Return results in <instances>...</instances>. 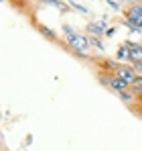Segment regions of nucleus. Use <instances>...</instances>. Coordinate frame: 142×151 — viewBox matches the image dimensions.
<instances>
[{
  "label": "nucleus",
  "mask_w": 142,
  "mask_h": 151,
  "mask_svg": "<svg viewBox=\"0 0 142 151\" xmlns=\"http://www.w3.org/2000/svg\"><path fill=\"white\" fill-rule=\"evenodd\" d=\"M67 4H69L73 10H77V12H81V14H87V8H85L83 4H77V2H73V0H67Z\"/></svg>",
  "instance_id": "obj_11"
},
{
  "label": "nucleus",
  "mask_w": 142,
  "mask_h": 151,
  "mask_svg": "<svg viewBox=\"0 0 142 151\" xmlns=\"http://www.w3.org/2000/svg\"><path fill=\"white\" fill-rule=\"evenodd\" d=\"M39 2H41V4H51V6H57V8H59V10H63V12L69 8L63 0H39Z\"/></svg>",
  "instance_id": "obj_9"
},
{
  "label": "nucleus",
  "mask_w": 142,
  "mask_h": 151,
  "mask_svg": "<svg viewBox=\"0 0 142 151\" xmlns=\"http://www.w3.org/2000/svg\"><path fill=\"white\" fill-rule=\"evenodd\" d=\"M126 45V49H128V61L134 65V63H138L142 61V43H136V41H126L124 43Z\"/></svg>",
  "instance_id": "obj_4"
},
{
  "label": "nucleus",
  "mask_w": 142,
  "mask_h": 151,
  "mask_svg": "<svg viewBox=\"0 0 142 151\" xmlns=\"http://www.w3.org/2000/svg\"><path fill=\"white\" fill-rule=\"evenodd\" d=\"M122 2H128V6H130V4H134V2H138V0H122Z\"/></svg>",
  "instance_id": "obj_17"
},
{
  "label": "nucleus",
  "mask_w": 142,
  "mask_h": 151,
  "mask_svg": "<svg viewBox=\"0 0 142 151\" xmlns=\"http://www.w3.org/2000/svg\"><path fill=\"white\" fill-rule=\"evenodd\" d=\"M63 35H65V43L71 47L75 55L87 57V49H89V37L75 31L71 25H63Z\"/></svg>",
  "instance_id": "obj_1"
},
{
  "label": "nucleus",
  "mask_w": 142,
  "mask_h": 151,
  "mask_svg": "<svg viewBox=\"0 0 142 151\" xmlns=\"http://www.w3.org/2000/svg\"><path fill=\"white\" fill-rule=\"evenodd\" d=\"M35 27H37V31H39L43 37H47L49 41H59V37H57V33H55L53 29H49V27L41 25V23H35Z\"/></svg>",
  "instance_id": "obj_6"
},
{
  "label": "nucleus",
  "mask_w": 142,
  "mask_h": 151,
  "mask_svg": "<svg viewBox=\"0 0 142 151\" xmlns=\"http://www.w3.org/2000/svg\"><path fill=\"white\" fill-rule=\"evenodd\" d=\"M138 102H140V104H142V96H140V98H138Z\"/></svg>",
  "instance_id": "obj_18"
},
{
  "label": "nucleus",
  "mask_w": 142,
  "mask_h": 151,
  "mask_svg": "<svg viewBox=\"0 0 142 151\" xmlns=\"http://www.w3.org/2000/svg\"><path fill=\"white\" fill-rule=\"evenodd\" d=\"M130 92H132L136 98H140V96H142V76H136V80L130 84Z\"/></svg>",
  "instance_id": "obj_7"
},
{
  "label": "nucleus",
  "mask_w": 142,
  "mask_h": 151,
  "mask_svg": "<svg viewBox=\"0 0 142 151\" xmlns=\"http://www.w3.org/2000/svg\"><path fill=\"white\" fill-rule=\"evenodd\" d=\"M122 12H124L122 25H126L132 33H142V0L126 6Z\"/></svg>",
  "instance_id": "obj_2"
},
{
  "label": "nucleus",
  "mask_w": 142,
  "mask_h": 151,
  "mask_svg": "<svg viewBox=\"0 0 142 151\" xmlns=\"http://www.w3.org/2000/svg\"><path fill=\"white\" fill-rule=\"evenodd\" d=\"M106 21H92V23H87L85 27V31H87V35L89 37H102V35H106Z\"/></svg>",
  "instance_id": "obj_5"
},
{
  "label": "nucleus",
  "mask_w": 142,
  "mask_h": 151,
  "mask_svg": "<svg viewBox=\"0 0 142 151\" xmlns=\"http://www.w3.org/2000/svg\"><path fill=\"white\" fill-rule=\"evenodd\" d=\"M12 4H14L16 8H24V6L31 4V0H12Z\"/></svg>",
  "instance_id": "obj_13"
},
{
  "label": "nucleus",
  "mask_w": 142,
  "mask_h": 151,
  "mask_svg": "<svg viewBox=\"0 0 142 151\" xmlns=\"http://www.w3.org/2000/svg\"><path fill=\"white\" fill-rule=\"evenodd\" d=\"M114 33H116V29H114V27H110V29H106V37H112Z\"/></svg>",
  "instance_id": "obj_16"
},
{
  "label": "nucleus",
  "mask_w": 142,
  "mask_h": 151,
  "mask_svg": "<svg viewBox=\"0 0 142 151\" xmlns=\"http://www.w3.org/2000/svg\"><path fill=\"white\" fill-rule=\"evenodd\" d=\"M114 76H118V78H122L124 82H128V84H132L134 80H136V70H134V65L132 63H120L118 68H116V72H114Z\"/></svg>",
  "instance_id": "obj_3"
},
{
  "label": "nucleus",
  "mask_w": 142,
  "mask_h": 151,
  "mask_svg": "<svg viewBox=\"0 0 142 151\" xmlns=\"http://www.w3.org/2000/svg\"><path fill=\"white\" fill-rule=\"evenodd\" d=\"M118 96H120V98H122L124 102H126V104H134V98H136V96H134V94H132L130 90L122 92V94H118ZM136 100H138V98H136Z\"/></svg>",
  "instance_id": "obj_10"
},
{
  "label": "nucleus",
  "mask_w": 142,
  "mask_h": 151,
  "mask_svg": "<svg viewBox=\"0 0 142 151\" xmlns=\"http://www.w3.org/2000/svg\"><path fill=\"white\" fill-rule=\"evenodd\" d=\"M106 2H108V6H110V8L120 10V2H118V0H106Z\"/></svg>",
  "instance_id": "obj_14"
},
{
  "label": "nucleus",
  "mask_w": 142,
  "mask_h": 151,
  "mask_svg": "<svg viewBox=\"0 0 142 151\" xmlns=\"http://www.w3.org/2000/svg\"><path fill=\"white\" fill-rule=\"evenodd\" d=\"M116 61L128 63V49H126V45H120L118 47V51H116Z\"/></svg>",
  "instance_id": "obj_8"
},
{
  "label": "nucleus",
  "mask_w": 142,
  "mask_h": 151,
  "mask_svg": "<svg viewBox=\"0 0 142 151\" xmlns=\"http://www.w3.org/2000/svg\"><path fill=\"white\" fill-rule=\"evenodd\" d=\"M87 37H89V35H87ZM89 45L95 47L97 51H104V43L99 41V37H89Z\"/></svg>",
  "instance_id": "obj_12"
},
{
  "label": "nucleus",
  "mask_w": 142,
  "mask_h": 151,
  "mask_svg": "<svg viewBox=\"0 0 142 151\" xmlns=\"http://www.w3.org/2000/svg\"><path fill=\"white\" fill-rule=\"evenodd\" d=\"M134 70H136V74H138V76H142V61L134 63Z\"/></svg>",
  "instance_id": "obj_15"
}]
</instances>
